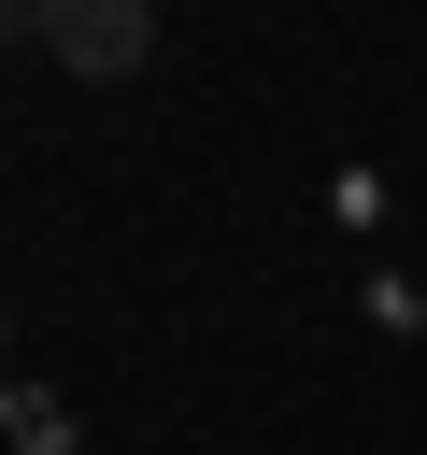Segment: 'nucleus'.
<instances>
[{
  "mask_svg": "<svg viewBox=\"0 0 427 455\" xmlns=\"http://www.w3.org/2000/svg\"><path fill=\"white\" fill-rule=\"evenodd\" d=\"M43 57L85 71V85L142 71V57H157V0H43Z\"/></svg>",
  "mask_w": 427,
  "mask_h": 455,
  "instance_id": "1",
  "label": "nucleus"
},
{
  "mask_svg": "<svg viewBox=\"0 0 427 455\" xmlns=\"http://www.w3.org/2000/svg\"><path fill=\"white\" fill-rule=\"evenodd\" d=\"M14 28H43V0H0V43H14Z\"/></svg>",
  "mask_w": 427,
  "mask_h": 455,
  "instance_id": "2",
  "label": "nucleus"
}]
</instances>
